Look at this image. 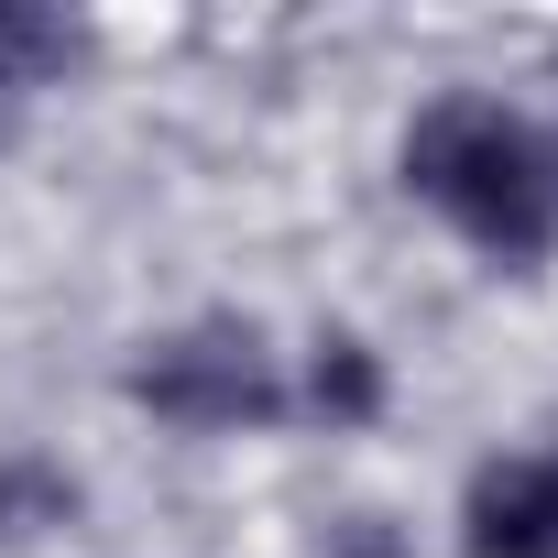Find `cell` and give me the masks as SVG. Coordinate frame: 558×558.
<instances>
[{
    "label": "cell",
    "instance_id": "6da1fadb",
    "mask_svg": "<svg viewBox=\"0 0 558 558\" xmlns=\"http://www.w3.org/2000/svg\"><path fill=\"white\" fill-rule=\"evenodd\" d=\"M405 186L438 197L504 263H536L558 241V143L504 99H438L405 132Z\"/></svg>",
    "mask_w": 558,
    "mask_h": 558
},
{
    "label": "cell",
    "instance_id": "7a4b0ae2",
    "mask_svg": "<svg viewBox=\"0 0 558 558\" xmlns=\"http://www.w3.org/2000/svg\"><path fill=\"white\" fill-rule=\"evenodd\" d=\"M132 395L154 416H175V427H263L274 405H286L274 373H263V351H252V329H186V340H165L132 373Z\"/></svg>",
    "mask_w": 558,
    "mask_h": 558
},
{
    "label": "cell",
    "instance_id": "3957f363",
    "mask_svg": "<svg viewBox=\"0 0 558 558\" xmlns=\"http://www.w3.org/2000/svg\"><path fill=\"white\" fill-rule=\"evenodd\" d=\"M471 558H558V482H547V460H493L471 482Z\"/></svg>",
    "mask_w": 558,
    "mask_h": 558
},
{
    "label": "cell",
    "instance_id": "277c9868",
    "mask_svg": "<svg viewBox=\"0 0 558 558\" xmlns=\"http://www.w3.org/2000/svg\"><path fill=\"white\" fill-rule=\"evenodd\" d=\"M307 405H318V416H340V427H362V416L384 405V373H373V351L329 340V351H318V373H307Z\"/></svg>",
    "mask_w": 558,
    "mask_h": 558
},
{
    "label": "cell",
    "instance_id": "5b68a950",
    "mask_svg": "<svg viewBox=\"0 0 558 558\" xmlns=\"http://www.w3.org/2000/svg\"><path fill=\"white\" fill-rule=\"evenodd\" d=\"M66 56H77V34H66V23L12 12V0H0V88H23V77H45V66H66Z\"/></svg>",
    "mask_w": 558,
    "mask_h": 558
},
{
    "label": "cell",
    "instance_id": "8992f818",
    "mask_svg": "<svg viewBox=\"0 0 558 558\" xmlns=\"http://www.w3.org/2000/svg\"><path fill=\"white\" fill-rule=\"evenodd\" d=\"M351 558H395V536H351Z\"/></svg>",
    "mask_w": 558,
    "mask_h": 558
},
{
    "label": "cell",
    "instance_id": "52a82bcc",
    "mask_svg": "<svg viewBox=\"0 0 558 558\" xmlns=\"http://www.w3.org/2000/svg\"><path fill=\"white\" fill-rule=\"evenodd\" d=\"M547 482H558V460H547Z\"/></svg>",
    "mask_w": 558,
    "mask_h": 558
}]
</instances>
